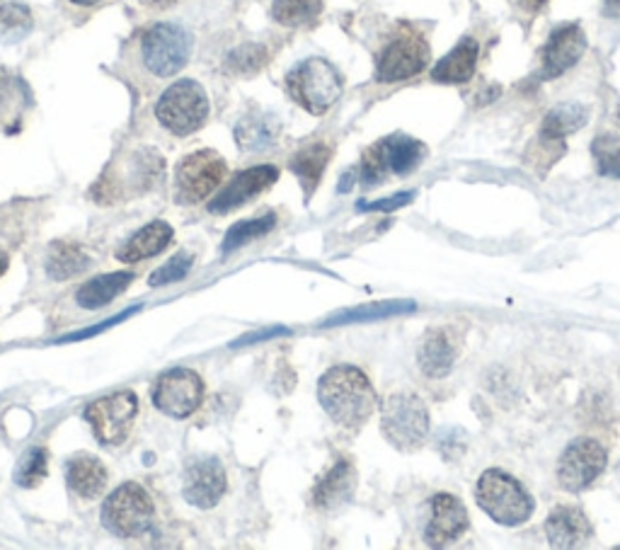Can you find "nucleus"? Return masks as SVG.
<instances>
[{
    "label": "nucleus",
    "instance_id": "1",
    "mask_svg": "<svg viewBox=\"0 0 620 550\" xmlns=\"http://www.w3.org/2000/svg\"><path fill=\"white\" fill-rule=\"evenodd\" d=\"M318 400L337 424L349 427V430H359L367 424L379 406V396H376L369 376L349 364L333 366L320 376Z\"/></svg>",
    "mask_w": 620,
    "mask_h": 550
},
{
    "label": "nucleus",
    "instance_id": "2",
    "mask_svg": "<svg viewBox=\"0 0 620 550\" xmlns=\"http://www.w3.org/2000/svg\"><path fill=\"white\" fill-rule=\"evenodd\" d=\"M476 497L485 515L502 527H521L536 509L526 487L500 468H490L480 475Z\"/></svg>",
    "mask_w": 620,
    "mask_h": 550
},
{
    "label": "nucleus",
    "instance_id": "3",
    "mask_svg": "<svg viewBox=\"0 0 620 550\" xmlns=\"http://www.w3.org/2000/svg\"><path fill=\"white\" fill-rule=\"evenodd\" d=\"M286 93L306 112L318 117L325 115L342 95V76L327 58L311 56L289 71Z\"/></svg>",
    "mask_w": 620,
    "mask_h": 550
},
{
    "label": "nucleus",
    "instance_id": "4",
    "mask_svg": "<svg viewBox=\"0 0 620 550\" xmlns=\"http://www.w3.org/2000/svg\"><path fill=\"white\" fill-rule=\"evenodd\" d=\"M155 117L175 137H189L209 119V95L197 80H177L161 95Z\"/></svg>",
    "mask_w": 620,
    "mask_h": 550
},
{
    "label": "nucleus",
    "instance_id": "5",
    "mask_svg": "<svg viewBox=\"0 0 620 550\" xmlns=\"http://www.w3.org/2000/svg\"><path fill=\"white\" fill-rule=\"evenodd\" d=\"M155 507L151 495L139 483H124L105 499L102 524L119 539H141L151 531Z\"/></svg>",
    "mask_w": 620,
    "mask_h": 550
},
{
    "label": "nucleus",
    "instance_id": "6",
    "mask_svg": "<svg viewBox=\"0 0 620 550\" xmlns=\"http://www.w3.org/2000/svg\"><path fill=\"white\" fill-rule=\"evenodd\" d=\"M424 155H427V145L422 141L405 137V133H393L379 143H373L371 149L361 158V182L367 187L379 185L388 175H407L415 170Z\"/></svg>",
    "mask_w": 620,
    "mask_h": 550
},
{
    "label": "nucleus",
    "instance_id": "7",
    "mask_svg": "<svg viewBox=\"0 0 620 550\" xmlns=\"http://www.w3.org/2000/svg\"><path fill=\"white\" fill-rule=\"evenodd\" d=\"M381 432L398 451H415L429 434V410L415 393H395L381 408Z\"/></svg>",
    "mask_w": 620,
    "mask_h": 550
},
{
    "label": "nucleus",
    "instance_id": "8",
    "mask_svg": "<svg viewBox=\"0 0 620 550\" xmlns=\"http://www.w3.org/2000/svg\"><path fill=\"white\" fill-rule=\"evenodd\" d=\"M194 48V36L173 22H157L143 34L141 58L155 78H170L187 66Z\"/></svg>",
    "mask_w": 620,
    "mask_h": 550
},
{
    "label": "nucleus",
    "instance_id": "9",
    "mask_svg": "<svg viewBox=\"0 0 620 550\" xmlns=\"http://www.w3.org/2000/svg\"><path fill=\"white\" fill-rule=\"evenodd\" d=\"M429 44L412 24H400L395 34L388 40L376 64V80L398 83L415 78L427 68Z\"/></svg>",
    "mask_w": 620,
    "mask_h": 550
},
{
    "label": "nucleus",
    "instance_id": "10",
    "mask_svg": "<svg viewBox=\"0 0 620 550\" xmlns=\"http://www.w3.org/2000/svg\"><path fill=\"white\" fill-rule=\"evenodd\" d=\"M228 165L216 151H194L182 158L175 170V190L180 204H199L221 187Z\"/></svg>",
    "mask_w": 620,
    "mask_h": 550
},
{
    "label": "nucleus",
    "instance_id": "11",
    "mask_svg": "<svg viewBox=\"0 0 620 550\" xmlns=\"http://www.w3.org/2000/svg\"><path fill=\"white\" fill-rule=\"evenodd\" d=\"M137 414L139 398L133 390H117V393L95 400L85 408V420L90 422L95 436L109 446L124 442Z\"/></svg>",
    "mask_w": 620,
    "mask_h": 550
},
{
    "label": "nucleus",
    "instance_id": "12",
    "mask_svg": "<svg viewBox=\"0 0 620 550\" xmlns=\"http://www.w3.org/2000/svg\"><path fill=\"white\" fill-rule=\"evenodd\" d=\"M204 400V381L192 369H170L153 386V406L167 418L185 420L199 410Z\"/></svg>",
    "mask_w": 620,
    "mask_h": 550
},
{
    "label": "nucleus",
    "instance_id": "13",
    "mask_svg": "<svg viewBox=\"0 0 620 550\" xmlns=\"http://www.w3.org/2000/svg\"><path fill=\"white\" fill-rule=\"evenodd\" d=\"M606 463H609V454L597 439H575L557 463V483L567 493L587 490L606 471Z\"/></svg>",
    "mask_w": 620,
    "mask_h": 550
},
{
    "label": "nucleus",
    "instance_id": "14",
    "mask_svg": "<svg viewBox=\"0 0 620 550\" xmlns=\"http://www.w3.org/2000/svg\"><path fill=\"white\" fill-rule=\"evenodd\" d=\"M587 52V36L579 24L569 22L563 28L553 30V34L545 42L541 52V78L543 80H555L561 78L577 61Z\"/></svg>",
    "mask_w": 620,
    "mask_h": 550
},
{
    "label": "nucleus",
    "instance_id": "15",
    "mask_svg": "<svg viewBox=\"0 0 620 550\" xmlns=\"http://www.w3.org/2000/svg\"><path fill=\"white\" fill-rule=\"evenodd\" d=\"M226 471L218 459H197L185 471V485L182 495L197 509H211L221 503L226 495Z\"/></svg>",
    "mask_w": 620,
    "mask_h": 550
},
{
    "label": "nucleus",
    "instance_id": "16",
    "mask_svg": "<svg viewBox=\"0 0 620 550\" xmlns=\"http://www.w3.org/2000/svg\"><path fill=\"white\" fill-rule=\"evenodd\" d=\"M276 180H279V170L274 165H254L242 170V173L230 180L228 187H224V192H218L209 202V212L211 214L233 212L238 206L258 197V194L270 190Z\"/></svg>",
    "mask_w": 620,
    "mask_h": 550
},
{
    "label": "nucleus",
    "instance_id": "17",
    "mask_svg": "<svg viewBox=\"0 0 620 550\" xmlns=\"http://www.w3.org/2000/svg\"><path fill=\"white\" fill-rule=\"evenodd\" d=\"M468 509L456 495L439 493L432 497V517L424 531V541L432 548H444L458 541L468 531Z\"/></svg>",
    "mask_w": 620,
    "mask_h": 550
},
{
    "label": "nucleus",
    "instance_id": "18",
    "mask_svg": "<svg viewBox=\"0 0 620 550\" xmlns=\"http://www.w3.org/2000/svg\"><path fill=\"white\" fill-rule=\"evenodd\" d=\"M545 536H548V543L553 548L567 550V548L587 546L594 536V527L589 517L579 507L561 505L551 511L548 519H545Z\"/></svg>",
    "mask_w": 620,
    "mask_h": 550
},
{
    "label": "nucleus",
    "instance_id": "19",
    "mask_svg": "<svg viewBox=\"0 0 620 550\" xmlns=\"http://www.w3.org/2000/svg\"><path fill=\"white\" fill-rule=\"evenodd\" d=\"M357 483H359V475H357L355 463L347 459L337 461L335 466L327 471L318 483H315L313 495H311L313 505L320 511H335L339 507H345L349 499L355 497Z\"/></svg>",
    "mask_w": 620,
    "mask_h": 550
},
{
    "label": "nucleus",
    "instance_id": "20",
    "mask_svg": "<svg viewBox=\"0 0 620 550\" xmlns=\"http://www.w3.org/2000/svg\"><path fill=\"white\" fill-rule=\"evenodd\" d=\"M456 359H458V345L446 327H432L424 333L417 349V364L424 376L429 378L448 376L454 369Z\"/></svg>",
    "mask_w": 620,
    "mask_h": 550
},
{
    "label": "nucleus",
    "instance_id": "21",
    "mask_svg": "<svg viewBox=\"0 0 620 550\" xmlns=\"http://www.w3.org/2000/svg\"><path fill=\"white\" fill-rule=\"evenodd\" d=\"M66 483L80 499L102 497L109 483V473L105 463L95 456H73L66 463Z\"/></svg>",
    "mask_w": 620,
    "mask_h": 550
},
{
    "label": "nucleus",
    "instance_id": "22",
    "mask_svg": "<svg viewBox=\"0 0 620 550\" xmlns=\"http://www.w3.org/2000/svg\"><path fill=\"white\" fill-rule=\"evenodd\" d=\"M478 56H480V44L472 36H464L452 52H448L439 64L434 66L432 78L436 83L446 85H458L472 78V73L478 68Z\"/></svg>",
    "mask_w": 620,
    "mask_h": 550
},
{
    "label": "nucleus",
    "instance_id": "23",
    "mask_svg": "<svg viewBox=\"0 0 620 550\" xmlns=\"http://www.w3.org/2000/svg\"><path fill=\"white\" fill-rule=\"evenodd\" d=\"M170 240H173V228H170L165 222H153L149 226H143L139 234H133L127 240V246L117 252V258L124 265L151 260L170 246Z\"/></svg>",
    "mask_w": 620,
    "mask_h": 550
},
{
    "label": "nucleus",
    "instance_id": "24",
    "mask_svg": "<svg viewBox=\"0 0 620 550\" xmlns=\"http://www.w3.org/2000/svg\"><path fill=\"white\" fill-rule=\"evenodd\" d=\"M589 121V107L579 103H565L553 107L548 115H545L541 125V139L545 143L561 145L569 133L579 131Z\"/></svg>",
    "mask_w": 620,
    "mask_h": 550
},
{
    "label": "nucleus",
    "instance_id": "25",
    "mask_svg": "<svg viewBox=\"0 0 620 550\" xmlns=\"http://www.w3.org/2000/svg\"><path fill=\"white\" fill-rule=\"evenodd\" d=\"M133 281L131 272H112V274H100L90 279L88 284H83L76 293V301L80 309L88 311H100L107 303H112L119 293H124Z\"/></svg>",
    "mask_w": 620,
    "mask_h": 550
},
{
    "label": "nucleus",
    "instance_id": "26",
    "mask_svg": "<svg viewBox=\"0 0 620 550\" xmlns=\"http://www.w3.org/2000/svg\"><path fill=\"white\" fill-rule=\"evenodd\" d=\"M330 158H333L330 145L320 141L306 145V149H301L294 158H291V170H294V175L301 180L303 190H306V197H311L315 187H318Z\"/></svg>",
    "mask_w": 620,
    "mask_h": 550
},
{
    "label": "nucleus",
    "instance_id": "27",
    "mask_svg": "<svg viewBox=\"0 0 620 550\" xmlns=\"http://www.w3.org/2000/svg\"><path fill=\"white\" fill-rule=\"evenodd\" d=\"M90 265L93 260L80 246H73V242H54L46 258V274L54 281H68L83 274L85 270H90Z\"/></svg>",
    "mask_w": 620,
    "mask_h": 550
},
{
    "label": "nucleus",
    "instance_id": "28",
    "mask_svg": "<svg viewBox=\"0 0 620 550\" xmlns=\"http://www.w3.org/2000/svg\"><path fill=\"white\" fill-rule=\"evenodd\" d=\"M415 311V303L412 301H385V303H369L359 305V309L335 313L333 317H327L323 327H337V325H355V323H371V321H383V317L400 315Z\"/></svg>",
    "mask_w": 620,
    "mask_h": 550
},
{
    "label": "nucleus",
    "instance_id": "29",
    "mask_svg": "<svg viewBox=\"0 0 620 550\" xmlns=\"http://www.w3.org/2000/svg\"><path fill=\"white\" fill-rule=\"evenodd\" d=\"M32 32V12L20 0H0V44H18Z\"/></svg>",
    "mask_w": 620,
    "mask_h": 550
},
{
    "label": "nucleus",
    "instance_id": "30",
    "mask_svg": "<svg viewBox=\"0 0 620 550\" xmlns=\"http://www.w3.org/2000/svg\"><path fill=\"white\" fill-rule=\"evenodd\" d=\"M323 0H274L272 18L284 28H303L320 15Z\"/></svg>",
    "mask_w": 620,
    "mask_h": 550
},
{
    "label": "nucleus",
    "instance_id": "31",
    "mask_svg": "<svg viewBox=\"0 0 620 550\" xmlns=\"http://www.w3.org/2000/svg\"><path fill=\"white\" fill-rule=\"evenodd\" d=\"M274 224H276V216L274 214H264L260 218H250V222L236 224L233 228L228 230L226 238H224V246H221L224 255L236 252L240 248H246L248 242L258 240L260 236H267L274 228Z\"/></svg>",
    "mask_w": 620,
    "mask_h": 550
},
{
    "label": "nucleus",
    "instance_id": "32",
    "mask_svg": "<svg viewBox=\"0 0 620 550\" xmlns=\"http://www.w3.org/2000/svg\"><path fill=\"white\" fill-rule=\"evenodd\" d=\"M276 137V127L267 117H246L238 121L236 141L246 151H262Z\"/></svg>",
    "mask_w": 620,
    "mask_h": 550
},
{
    "label": "nucleus",
    "instance_id": "33",
    "mask_svg": "<svg viewBox=\"0 0 620 550\" xmlns=\"http://www.w3.org/2000/svg\"><path fill=\"white\" fill-rule=\"evenodd\" d=\"M267 64V48L262 44H242L224 61L230 76H254Z\"/></svg>",
    "mask_w": 620,
    "mask_h": 550
},
{
    "label": "nucleus",
    "instance_id": "34",
    "mask_svg": "<svg viewBox=\"0 0 620 550\" xmlns=\"http://www.w3.org/2000/svg\"><path fill=\"white\" fill-rule=\"evenodd\" d=\"M30 103V90L18 76H10L8 71H0V119L20 117V112Z\"/></svg>",
    "mask_w": 620,
    "mask_h": 550
},
{
    "label": "nucleus",
    "instance_id": "35",
    "mask_svg": "<svg viewBox=\"0 0 620 550\" xmlns=\"http://www.w3.org/2000/svg\"><path fill=\"white\" fill-rule=\"evenodd\" d=\"M591 155L603 177L620 180V137H616V133L597 137L591 143Z\"/></svg>",
    "mask_w": 620,
    "mask_h": 550
},
{
    "label": "nucleus",
    "instance_id": "36",
    "mask_svg": "<svg viewBox=\"0 0 620 550\" xmlns=\"http://www.w3.org/2000/svg\"><path fill=\"white\" fill-rule=\"evenodd\" d=\"M48 473V454L46 449L36 446L30 449L28 454H24L18 463V471H15V483L20 487H36Z\"/></svg>",
    "mask_w": 620,
    "mask_h": 550
},
{
    "label": "nucleus",
    "instance_id": "37",
    "mask_svg": "<svg viewBox=\"0 0 620 550\" xmlns=\"http://www.w3.org/2000/svg\"><path fill=\"white\" fill-rule=\"evenodd\" d=\"M192 270V255L187 252H180L175 258H170L163 267H157V270L151 274L149 284L151 287H167V284H175V281H182Z\"/></svg>",
    "mask_w": 620,
    "mask_h": 550
},
{
    "label": "nucleus",
    "instance_id": "38",
    "mask_svg": "<svg viewBox=\"0 0 620 550\" xmlns=\"http://www.w3.org/2000/svg\"><path fill=\"white\" fill-rule=\"evenodd\" d=\"M412 199H415V192H400V194H393V197H388V199H379V202H359L357 204V209L359 212H395V209H403V206H407Z\"/></svg>",
    "mask_w": 620,
    "mask_h": 550
},
{
    "label": "nucleus",
    "instance_id": "39",
    "mask_svg": "<svg viewBox=\"0 0 620 550\" xmlns=\"http://www.w3.org/2000/svg\"><path fill=\"white\" fill-rule=\"evenodd\" d=\"M139 309H129V311H124V313H117L115 317H109V321H102L100 325L97 327H90V330H80V333H76V335H68L66 339H61V342H76V339H85V337H93V335H97V333H102V330H109L112 325H117V323H121V321H127L129 315H133L137 313Z\"/></svg>",
    "mask_w": 620,
    "mask_h": 550
},
{
    "label": "nucleus",
    "instance_id": "40",
    "mask_svg": "<svg viewBox=\"0 0 620 550\" xmlns=\"http://www.w3.org/2000/svg\"><path fill=\"white\" fill-rule=\"evenodd\" d=\"M289 330L286 327H272V330H258V333H250L246 337H240L233 342V347H248V345H258V342H264V339H272V337H279V335H286Z\"/></svg>",
    "mask_w": 620,
    "mask_h": 550
},
{
    "label": "nucleus",
    "instance_id": "41",
    "mask_svg": "<svg viewBox=\"0 0 620 550\" xmlns=\"http://www.w3.org/2000/svg\"><path fill=\"white\" fill-rule=\"evenodd\" d=\"M603 15L620 20V0H603Z\"/></svg>",
    "mask_w": 620,
    "mask_h": 550
},
{
    "label": "nucleus",
    "instance_id": "42",
    "mask_svg": "<svg viewBox=\"0 0 620 550\" xmlns=\"http://www.w3.org/2000/svg\"><path fill=\"white\" fill-rule=\"evenodd\" d=\"M548 3V0H519V8L521 10H526V12H539V10H543V6Z\"/></svg>",
    "mask_w": 620,
    "mask_h": 550
},
{
    "label": "nucleus",
    "instance_id": "43",
    "mask_svg": "<svg viewBox=\"0 0 620 550\" xmlns=\"http://www.w3.org/2000/svg\"><path fill=\"white\" fill-rule=\"evenodd\" d=\"M143 6H149V8H153V10H167V8H173V6H177L180 0H141Z\"/></svg>",
    "mask_w": 620,
    "mask_h": 550
},
{
    "label": "nucleus",
    "instance_id": "44",
    "mask_svg": "<svg viewBox=\"0 0 620 550\" xmlns=\"http://www.w3.org/2000/svg\"><path fill=\"white\" fill-rule=\"evenodd\" d=\"M70 3H76V6H95V3H100V0H70Z\"/></svg>",
    "mask_w": 620,
    "mask_h": 550
},
{
    "label": "nucleus",
    "instance_id": "45",
    "mask_svg": "<svg viewBox=\"0 0 620 550\" xmlns=\"http://www.w3.org/2000/svg\"><path fill=\"white\" fill-rule=\"evenodd\" d=\"M6 270H8V260L3 258V255H0V277L6 274Z\"/></svg>",
    "mask_w": 620,
    "mask_h": 550
},
{
    "label": "nucleus",
    "instance_id": "46",
    "mask_svg": "<svg viewBox=\"0 0 620 550\" xmlns=\"http://www.w3.org/2000/svg\"><path fill=\"white\" fill-rule=\"evenodd\" d=\"M613 119H616V125L620 127V103H618V107H616V115H613Z\"/></svg>",
    "mask_w": 620,
    "mask_h": 550
}]
</instances>
